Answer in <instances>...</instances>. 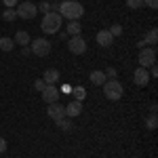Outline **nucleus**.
Masks as SVG:
<instances>
[{
	"instance_id": "nucleus-26",
	"label": "nucleus",
	"mask_w": 158,
	"mask_h": 158,
	"mask_svg": "<svg viewBox=\"0 0 158 158\" xmlns=\"http://www.w3.org/2000/svg\"><path fill=\"white\" fill-rule=\"evenodd\" d=\"M127 6L129 9H141L143 6V0H127Z\"/></svg>"
},
{
	"instance_id": "nucleus-5",
	"label": "nucleus",
	"mask_w": 158,
	"mask_h": 158,
	"mask_svg": "<svg viewBox=\"0 0 158 158\" xmlns=\"http://www.w3.org/2000/svg\"><path fill=\"white\" fill-rule=\"evenodd\" d=\"M156 63V49L154 47H143L139 51V68H150Z\"/></svg>"
},
{
	"instance_id": "nucleus-28",
	"label": "nucleus",
	"mask_w": 158,
	"mask_h": 158,
	"mask_svg": "<svg viewBox=\"0 0 158 158\" xmlns=\"http://www.w3.org/2000/svg\"><path fill=\"white\" fill-rule=\"evenodd\" d=\"M4 4H6V9H15L17 4H19V0H2Z\"/></svg>"
},
{
	"instance_id": "nucleus-7",
	"label": "nucleus",
	"mask_w": 158,
	"mask_h": 158,
	"mask_svg": "<svg viewBox=\"0 0 158 158\" xmlns=\"http://www.w3.org/2000/svg\"><path fill=\"white\" fill-rule=\"evenodd\" d=\"M68 49L72 55H85L86 53V40L82 36H70L68 38Z\"/></svg>"
},
{
	"instance_id": "nucleus-3",
	"label": "nucleus",
	"mask_w": 158,
	"mask_h": 158,
	"mask_svg": "<svg viewBox=\"0 0 158 158\" xmlns=\"http://www.w3.org/2000/svg\"><path fill=\"white\" fill-rule=\"evenodd\" d=\"M101 86H103V95H106L110 101H118V99L122 97V93H124V89H122V85L118 80H106Z\"/></svg>"
},
{
	"instance_id": "nucleus-19",
	"label": "nucleus",
	"mask_w": 158,
	"mask_h": 158,
	"mask_svg": "<svg viewBox=\"0 0 158 158\" xmlns=\"http://www.w3.org/2000/svg\"><path fill=\"white\" fill-rule=\"evenodd\" d=\"M13 47H15L13 38H9V36H2V38H0V51H4V53H11Z\"/></svg>"
},
{
	"instance_id": "nucleus-10",
	"label": "nucleus",
	"mask_w": 158,
	"mask_h": 158,
	"mask_svg": "<svg viewBox=\"0 0 158 158\" xmlns=\"http://www.w3.org/2000/svg\"><path fill=\"white\" fill-rule=\"evenodd\" d=\"M133 82L137 86H146L150 82V72H148L146 68H137L133 72Z\"/></svg>"
},
{
	"instance_id": "nucleus-27",
	"label": "nucleus",
	"mask_w": 158,
	"mask_h": 158,
	"mask_svg": "<svg viewBox=\"0 0 158 158\" xmlns=\"http://www.w3.org/2000/svg\"><path fill=\"white\" fill-rule=\"evenodd\" d=\"M44 80H42V78H40V80H34V89H36V91H40V93H42V89H44Z\"/></svg>"
},
{
	"instance_id": "nucleus-8",
	"label": "nucleus",
	"mask_w": 158,
	"mask_h": 158,
	"mask_svg": "<svg viewBox=\"0 0 158 158\" xmlns=\"http://www.w3.org/2000/svg\"><path fill=\"white\" fill-rule=\"evenodd\" d=\"M59 89L55 85H47L42 89V99H44V103L49 106V103H55V101H59Z\"/></svg>"
},
{
	"instance_id": "nucleus-22",
	"label": "nucleus",
	"mask_w": 158,
	"mask_h": 158,
	"mask_svg": "<svg viewBox=\"0 0 158 158\" xmlns=\"http://www.w3.org/2000/svg\"><path fill=\"white\" fill-rule=\"evenodd\" d=\"M2 19H4V21H15V19H17V11H15V9H4Z\"/></svg>"
},
{
	"instance_id": "nucleus-4",
	"label": "nucleus",
	"mask_w": 158,
	"mask_h": 158,
	"mask_svg": "<svg viewBox=\"0 0 158 158\" xmlns=\"http://www.w3.org/2000/svg\"><path fill=\"white\" fill-rule=\"evenodd\" d=\"M15 11H17V17H19V19H25V21H27V19H34V17H36V13H38V9H36V4H34V2H19V4H17V6H15Z\"/></svg>"
},
{
	"instance_id": "nucleus-23",
	"label": "nucleus",
	"mask_w": 158,
	"mask_h": 158,
	"mask_svg": "<svg viewBox=\"0 0 158 158\" xmlns=\"http://www.w3.org/2000/svg\"><path fill=\"white\" fill-rule=\"evenodd\" d=\"M108 32H110L114 38H118V36H122V25H120V23H114V25L108 30Z\"/></svg>"
},
{
	"instance_id": "nucleus-12",
	"label": "nucleus",
	"mask_w": 158,
	"mask_h": 158,
	"mask_svg": "<svg viewBox=\"0 0 158 158\" xmlns=\"http://www.w3.org/2000/svg\"><path fill=\"white\" fill-rule=\"evenodd\" d=\"M95 40H97L99 47H112V42H114V36L110 34L108 30H101V32H97V36H95Z\"/></svg>"
},
{
	"instance_id": "nucleus-2",
	"label": "nucleus",
	"mask_w": 158,
	"mask_h": 158,
	"mask_svg": "<svg viewBox=\"0 0 158 158\" xmlns=\"http://www.w3.org/2000/svg\"><path fill=\"white\" fill-rule=\"evenodd\" d=\"M61 19H63V17H61L59 13H53V11L47 13L44 19H42V23H40L42 32H44V34H57L61 30Z\"/></svg>"
},
{
	"instance_id": "nucleus-20",
	"label": "nucleus",
	"mask_w": 158,
	"mask_h": 158,
	"mask_svg": "<svg viewBox=\"0 0 158 158\" xmlns=\"http://www.w3.org/2000/svg\"><path fill=\"white\" fill-rule=\"evenodd\" d=\"M70 93L74 95L76 101H85V97H86V89H85V86H72Z\"/></svg>"
},
{
	"instance_id": "nucleus-30",
	"label": "nucleus",
	"mask_w": 158,
	"mask_h": 158,
	"mask_svg": "<svg viewBox=\"0 0 158 158\" xmlns=\"http://www.w3.org/2000/svg\"><path fill=\"white\" fill-rule=\"evenodd\" d=\"M4 152H6V139L0 137V154H4Z\"/></svg>"
},
{
	"instance_id": "nucleus-6",
	"label": "nucleus",
	"mask_w": 158,
	"mask_h": 158,
	"mask_svg": "<svg viewBox=\"0 0 158 158\" xmlns=\"http://www.w3.org/2000/svg\"><path fill=\"white\" fill-rule=\"evenodd\" d=\"M30 44H32L30 51H32L34 55H38V57H47L51 53V42L47 38H36V40H32Z\"/></svg>"
},
{
	"instance_id": "nucleus-11",
	"label": "nucleus",
	"mask_w": 158,
	"mask_h": 158,
	"mask_svg": "<svg viewBox=\"0 0 158 158\" xmlns=\"http://www.w3.org/2000/svg\"><path fill=\"white\" fill-rule=\"evenodd\" d=\"M80 114H82V101L72 99V101L65 106V116H68V118H76V116H80Z\"/></svg>"
},
{
	"instance_id": "nucleus-29",
	"label": "nucleus",
	"mask_w": 158,
	"mask_h": 158,
	"mask_svg": "<svg viewBox=\"0 0 158 158\" xmlns=\"http://www.w3.org/2000/svg\"><path fill=\"white\" fill-rule=\"evenodd\" d=\"M143 4L150 6V9H156V6H158V0H143Z\"/></svg>"
},
{
	"instance_id": "nucleus-16",
	"label": "nucleus",
	"mask_w": 158,
	"mask_h": 158,
	"mask_svg": "<svg viewBox=\"0 0 158 158\" xmlns=\"http://www.w3.org/2000/svg\"><path fill=\"white\" fill-rule=\"evenodd\" d=\"M156 42H158V30L152 27L146 34V38H143V44H146V47H156Z\"/></svg>"
},
{
	"instance_id": "nucleus-18",
	"label": "nucleus",
	"mask_w": 158,
	"mask_h": 158,
	"mask_svg": "<svg viewBox=\"0 0 158 158\" xmlns=\"http://www.w3.org/2000/svg\"><path fill=\"white\" fill-rule=\"evenodd\" d=\"M65 30H68V32H65L68 36H80V32H82V25H80V21H70Z\"/></svg>"
},
{
	"instance_id": "nucleus-15",
	"label": "nucleus",
	"mask_w": 158,
	"mask_h": 158,
	"mask_svg": "<svg viewBox=\"0 0 158 158\" xmlns=\"http://www.w3.org/2000/svg\"><path fill=\"white\" fill-rule=\"evenodd\" d=\"M89 80H91L95 86H101L106 80H108V78H106V74L101 72V70H93V72L89 74Z\"/></svg>"
},
{
	"instance_id": "nucleus-31",
	"label": "nucleus",
	"mask_w": 158,
	"mask_h": 158,
	"mask_svg": "<svg viewBox=\"0 0 158 158\" xmlns=\"http://www.w3.org/2000/svg\"><path fill=\"white\" fill-rule=\"evenodd\" d=\"M156 110H158L156 103H152V106H150V112H152V114H156Z\"/></svg>"
},
{
	"instance_id": "nucleus-25",
	"label": "nucleus",
	"mask_w": 158,
	"mask_h": 158,
	"mask_svg": "<svg viewBox=\"0 0 158 158\" xmlns=\"http://www.w3.org/2000/svg\"><path fill=\"white\" fill-rule=\"evenodd\" d=\"M36 9H38V11H42L44 15H47V13H51V2H49V0H44V2H40V4H38Z\"/></svg>"
},
{
	"instance_id": "nucleus-9",
	"label": "nucleus",
	"mask_w": 158,
	"mask_h": 158,
	"mask_svg": "<svg viewBox=\"0 0 158 158\" xmlns=\"http://www.w3.org/2000/svg\"><path fill=\"white\" fill-rule=\"evenodd\" d=\"M47 114H49L51 120H59L65 116V106H61L59 101H55V103H49V108H47Z\"/></svg>"
},
{
	"instance_id": "nucleus-1",
	"label": "nucleus",
	"mask_w": 158,
	"mask_h": 158,
	"mask_svg": "<svg viewBox=\"0 0 158 158\" xmlns=\"http://www.w3.org/2000/svg\"><path fill=\"white\" fill-rule=\"evenodd\" d=\"M59 15L70 21H80V17L85 15V6L76 0H63L59 4Z\"/></svg>"
},
{
	"instance_id": "nucleus-32",
	"label": "nucleus",
	"mask_w": 158,
	"mask_h": 158,
	"mask_svg": "<svg viewBox=\"0 0 158 158\" xmlns=\"http://www.w3.org/2000/svg\"><path fill=\"white\" fill-rule=\"evenodd\" d=\"M25 2H32V0H25Z\"/></svg>"
},
{
	"instance_id": "nucleus-14",
	"label": "nucleus",
	"mask_w": 158,
	"mask_h": 158,
	"mask_svg": "<svg viewBox=\"0 0 158 158\" xmlns=\"http://www.w3.org/2000/svg\"><path fill=\"white\" fill-rule=\"evenodd\" d=\"M13 42L19 44V47H27V44L32 42V38H30V34H27L25 30H19V32L15 34V38H13Z\"/></svg>"
},
{
	"instance_id": "nucleus-17",
	"label": "nucleus",
	"mask_w": 158,
	"mask_h": 158,
	"mask_svg": "<svg viewBox=\"0 0 158 158\" xmlns=\"http://www.w3.org/2000/svg\"><path fill=\"white\" fill-rule=\"evenodd\" d=\"M55 124L59 127V129L63 131V133H72V131H74V124H72V120H70V118H65V116H63V118H59V120H55Z\"/></svg>"
},
{
	"instance_id": "nucleus-21",
	"label": "nucleus",
	"mask_w": 158,
	"mask_h": 158,
	"mask_svg": "<svg viewBox=\"0 0 158 158\" xmlns=\"http://www.w3.org/2000/svg\"><path fill=\"white\" fill-rule=\"evenodd\" d=\"M143 122H146V129H148V131H156V127H158V118H156V114H150V116H148Z\"/></svg>"
},
{
	"instance_id": "nucleus-13",
	"label": "nucleus",
	"mask_w": 158,
	"mask_h": 158,
	"mask_svg": "<svg viewBox=\"0 0 158 158\" xmlns=\"http://www.w3.org/2000/svg\"><path fill=\"white\" fill-rule=\"evenodd\" d=\"M42 80H44V85H55L57 80H61L59 70H55V68H49V70H44V76H42Z\"/></svg>"
},
{
	"instance_id": "nucleus-24",
	"label": "nucleus",
	"mask_w": 158,
	"mask_h": 158,
	"mask_svg": "<svg viewBox=\"0 0 158 158\" xmlns=\"http://www.w3.org/2000/svg\"><path fill=\"white\" fill-rule=\"evenodd\" d=\"M103 74H106V78H108V80H116V76H118V70L110 65V68H108V70H106Z\"/></svg>"
}]
</instances>
